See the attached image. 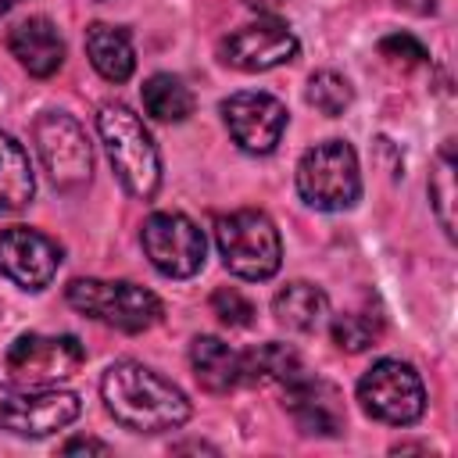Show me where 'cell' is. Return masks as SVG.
Wrapping results in <instances>:
<instances>
[{"mask_svg": "<svg viewBox=\"0 0 458 458\" xmlns=\"http://www.w3.org/2000/svg\"><path fill=\"white\" fill-rule=\"evenodd\" d=\"M100 397L111 419L132 433L179 429L190 419V397L161 372L140 361H114L100 376Z\"/></svg>", "mask_w": 458, "mask_h": 458, "instance_id": "cell-1", "label": "cell"}, {"mask_svg": "<svg viewBox=\"0 0 458 458\" xmlns=\"http://www.w3.org/2000/svg\"><path fill=\"white\" fill-rule=\"evenodd\" d=\"M97 132L125 193L136 200H150L161 186V157L143 118L125 104H104L97 111Z\"/></svg>", "mask_w": 458, "mask_h": 458, "instance_id": "cell-2", "label": "cell"}, {"mask_svg": "<svg viewBox=\"0 0 458 458\" xmlns=\"http://www.w3.org/2000/svg\"><path fill=\"white\" fill-rule=\"evenodd\" d=\"M64 301L89 315L93 322H104L118 333H143L161 322L165 304L154 290L129 283V279H72L64 286Z\"/></svg>", "mask_w": 458, "mask_h": 458, "instance_id": "cell-3", "label": "cell"}, {"mask_svg": "<svg viewBox=\"0 0 458 458\" xmlns=\"http://www.w3.org/2000/svg\"><path fill=\"white\" fill-rule=\"evenodd\" d=\"M215 243L225 268L247 283H265L283 265V240L276 222L254 208L222 215L215 222Z\"/></svg>", "mask_w": 458, "mask_h": 458, "instance_id": "cell-4", "label": "cell"}, {"mask_svg": "<svg viewBox=\"0 0 458 458\" xmlns=\"http://www.w3.org/2000/svg\"><path fill=\"white\" fill-rule=\"evenodd\" d=\"M297 193L315 211H347L361 197L358 154L347 140H326L301 154Z\"/></svg>", "mask_w": 458, "mask_h": 458, "instance_id": "cell-5", "label": "cell"}, {"mask_svg": "<svg viewBox=\"0 0 458 458\" xmlns=\"http://www.w3.org/2000/svg\"><path fill=\"white\" fill-rule=\"evenodd\" d=\"M358 404L369 419L386 422V426H411L426 411V386L415 365L401 358H383L376 361L361 379H358Z\"/></svg>", "mask_w": 458, "mask_h": 458, "instance_id": "cell-6", "label": "cell"}, {"mask_svg": "<svg viewBox=\"0 0 458 458\" xmlns=\"http://www.w3.org/2000/svg\"><path fill=\"white\" fill-rule=\"evenodd\" d=\"M32 140L50 182L64 193H75L93 175V147L86 129L64 111H43L32 125Z\"/></svg>", "mask_w": 458, "mask_h": 458, "instance_id": "cell-7", "label": "cell"}, {"mask_svg": "<svg viewBox=\"0 0 458 458\" xmlns=\"http://www.w3.org/2000/svg\"><path fill=\"white\" fill-rule=\"evenodd\" d=\"M79 411L82 401L72 390L0 383V429H11L18 437H50L72 426Z\"/></svg>", "mask_w": 458, "mask_h": 458, "instance_id": "cell-8", "label": "cell"}, {"mask_svg": "<svg viewBox=\"0 0 458 458\" xmlns=\"http://www.w3.org/2000/svg\"><path fill=\"white\" fill-rule=\"evenodd\" d=\"M140 243L143 254L150 258V265L168 276V279H190L204 268L208 258V240L197 229L193 218L179 215V211H154L143 218L140 229Z\"/></svg>", "mask_w": 458, "mask_h": 458, "instance_id": "cell-9", "label": "cell"}, {"mask_svg": "<svg viewBox=\"0 0 458 458\" xmlns=\"http://www.w3.org/2000/svg\"><path fill=\"white\" fill-rule=\"evenodd\" d=\"M82 361H86V347L72 333H57V336L21 333L4 354V369L18 386H54L75 376Z\"/></svg>", "mask_w": 458, "mask_h": 458, "instance_id": "cell-10", "label": "cell"}, {"mask_svg": "<svg viewBox=\"0 0 458 458\" xmlns=\"http://www.w3.org/2000/svg\"><path fill=\"white\" fill-rule=\"evenodd\" d=\"M286 104L272 93H233L222 100V122L233 143L247 154H272L286 132Z\"/></svg>", "mask_w": 458, "mask_h": 458, "instance_id": "cell-11", "label": "cell"}, {"mask_svg": "<svg viewBox=\"0 0 458 458\" xmlns=\"http://www.w3.org/2000/svg\"><path fill=\"white\" fill-rule=\"evenodd\" d=\"M64 261V250L57 240H50L39 229L11 225L0 233V276H7L21 290H47Z\"/></svg>", "mask_w": 458, "mask_h": 458, "instance_id": "cell-12", "label": "cell"}, {"mask_svg": "<svg viewBox=\"0 0 458 458\" xmlns=\"http://www.w3.org/2000/svg\"><path fill=\"white\" fill-rule=\"evenodd\" d=\"M301 50L297 36L279 18H258L250 25H240L218 43V57L236 72H268L286 61H293Z\"/></svg>", "mask_w": 458, "mask_h": 458, "instance_id": "cell-13", "label": "cell"}, {"mask_svg": "<svg viewBox=\"0 0 458 458\" xmlns=\"http://www.w3.org/2000/svg\"><path fill=\"white\" fill-rule=\"evenodd\" d=\"M283 394H286V408L301 433H308V437H340L344 433V397L333 383L308 372L304 379L290 383Z\"/></svg>", "mask_w": 458, "mask_h": 458, "instance_id": "cell-14", "label": "cell"}, {"mask_svg": "<svg viewBox=\"0 0 458 458\" xmlns=\"http://www.w3.org/2000/svg\"><path fill=\"white\" fill-rule=\"evenodd\" d=\"M7 50L36 79H50L64 64V39H61L57 25L50 18H43V14L18 21L7 32Z\"/></svg>", "mask_w": 458, "mask_h": 458, "instance_id": "cell-15", "label": "cell"}, {"mask_svg": "<svg viewBox=\"0 0 458 458\" xmlns=\"http://www.w3.org/2000/svg\"><path fill=\"white\" fill-rule=\"evenodd\" d=\"M86 54L89 64L107 79V82H129L136 72V50H132V36L122 25H107V21H93L86 29Z\"/></svg>", "mask_w": 458, "mask_h": 458, "instance_id": "cell-16", "label": "cell"}, {"mask_svg": "<svg viewBox=\"0 0 458 458\" xmlns=\"http://www.w3.org/2000/svg\"><path fill=\"white\" fill-rule=\"evenodd\" d=\"M272 315L279 326H286L293 333H315L329 315V297L322 286L297 279V283H286L272 297Z\"/></svg>", "mask_w": 458, "mask_h": 458, "instance_id": "cell-17", "label": "cell"}, {"mask_svg": "<svg viewBox=\"0 0 458 458\" xmlns=\"http://www.w3.org/2000/svg\"><path fill=\"white\" fill-rule=\"evenodd\" d=\"M190 365L197 383L211 394H229L240 383V354L218 336H193Z\"/></svg>", "mask_w": 458, "mask_h": 458, "instance_id": "cell-18", "label": "cell"}, {"mask_svg": "<svg viewBox=\"0 0 458 458\" xmlns=\"http://www.w3.org/2000/svg\"><path fill=\"white\" fill-rule=\"evenodd\" d=\"M308 369L301 354L286 344H261L247 354H240V383H279L283 390L297 379H304Z\"/></svg>", "mask_w": 458, "mask_h": 458, "instance_id": "cell-19", "label": "cell"}, {"mask_svg": "<svg viewBox=\"0 0 458 458\" xmlns=\"http://www.w3.org/2000/svg\"><path fill=\"white\" fill-rule=\"evenodd\" d=\"M32 193H36V175L25 147L14 136L0 132V215L21 211L32 200Z\"/></svg>", "mask_w": 458, "mask_h": 458, "instance_id": "cell-20", "label": "cell"}, {"mask_svg": "<svg viewBox=\"0 0 458 458\" xmlns=\"http://www.w3.org/2000/svg\"><path fill=\"white\" fill-rule=\"evenodd\" d=\"M140 97H143V111L154 122H186L193 114V93H190V86L179 75L154 72L143 82Z\"/></svg>", "mask_w": 458, "mask_h": 458, "instance_id": "cell-21", "label": "cell"}, {"mask_svg": "<svg viewBox=\"0 0 458 458\" xmlns=\"http://www.w3.org/2000/svg\"><path fill=\"white\" fill-rule=\"evenodd\" d=\"M429 200L437 211V222L447 240H454V143L444 140L433 172H429Z\"/></svg>", "mask_w": 458, "mask_h": 458, "instance_id": "cell-22", "label": "cell"}, {"mask_svg": "<svg viewBox=\"0 0 458 458\" xmlns=\"http://www.w3.org/2000/svg\"><path fill=\"white\" fill-rule=\"evenodd\" d=\"M308 104L318 111V114H326V118H340L351 104H354V86L340 75V72H329V68H322V72H315L311 79H308Z\"/></svg>", "mask_w": 458, "mask_h": 458, "instance_id": "cell-23", "label": "cell"}, {"mask_svg": "<svg viewBox=\"0 0 458 458\" xmlns=\"http://www.w3.org/2000/svg\"><path fill=\"white\" fill-rule=\"evenodd\" d=\"M329 333H333V344H336L340 351L361 354V351H369V347L379 344L383 322H379L376 315H365V311H347V315H336V318H333Z\"/></svg>", "mask_w": 458, "mask_h": 458, "instance_id": "cell-24", "label": "cell"}, {"mask_svg": "<svg viewBox=\"0 0 458 458\" xmlns=\"http://www.w3.org/2000/svg\"><path fill=\"white\" fill-rule=\"evenodd\" d=\"M211 311L218 315L222 326L229 329H247L254 322V304L236 290V286H222L211 293Z\"/></svg>", "mask_w": 458, "mask_h": 458, "instance_id": "cell-25", "label": "cell"}, {"mask_svg": "<svg viewBox=\"0 0 458 458\" xmlns=\"http://www.w3.org/2000/svg\"><path fill=\"white\" fill-rule=\"evenodd\" d=\"M379 54L390 57V61H397V64H426L429 61L426 47L415 36H408V32H394V36L379 39Z\"/></svg>", "mask_w": 458, "mask_h": 458, "instance_id": "cell-26", "label": "cell"}, {"mask_svg": "<svg viewBox=\"0 0 458 458\" xmlns=\"http://www.w3.org/2000/svg\"><path fill=\"white\" fill-rule=\"evenodd\" d=\"M61 451H64V454H75V451H97V454H111V444L93 440V437H75V440H68Z\"/></svg>", "mask_w": 458, "mask_h": 458, "instance_id": "cell-27", "label": "cell"}, {"mask_svg": "<svg viewBox=\"0 0 458 458\" xmlns=\"http://www.w3.org/2000/svg\"><path fill=\"white\" fill-rule=\"evenodd\" d=\"M250 11H258L261 18H279V11H283V0H243Z\"/></svg>", "mask_w": 458, "mask_h": 458, "instance_id": "cell-28", "label": "cell"}, {"mask_svg": "<svg viewBox=\"0 0 458 458\" xmlns=\"http://www.w3.org/2000/svg\"><path fill=\"white\" fill-rule=\"evenodd\" d=\"M14 4H21V0H0V14H7Z\"/></svg>", "mask_w": 458, "mask_h": 458, "instance_id": "cell-29", "label": "cell"}]
</instances>
